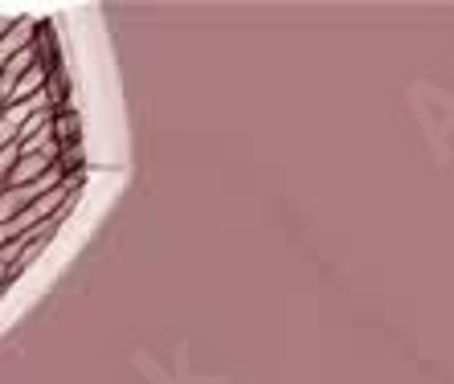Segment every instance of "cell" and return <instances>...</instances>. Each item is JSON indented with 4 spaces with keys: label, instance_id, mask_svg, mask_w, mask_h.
Wrapping results in <instances>:
<instances>
[{
    "label": "cell",
    "instance_id": "obj_1",
    "mask_svg": "<svg viewBox=\"0 0 454 384\" xmlns=\"http://www.w3.org/2000/svg\"><path fill=\"white\" fill-rule=\"evenodd\" d=\"M17 156H21V151H17V143L0 148V184L9 180V172H12V164H17Z\"/></svg>",
    "mask_w": 454,
    "mask_h": 384
},
{
    "label": "cell",
    "instance_id": "obj_2",
    "mask_svg": "<svg viewBox=\"0 0 454 384\" xmlns=\"http://www.w3.org/2000/svg\"><path fill=\"white\" fill-rule=\"evenodd\" d=\"M9 282H12V274H9V266H0V295L9 290Z\"/></svg>",
    "mask_w": 454,
    "mask_h": 384
},
{
    "label": "cell",
    "instance_id": "obj_3",
    "mask_svg": "<svg viewBox=\"0 0 454 384\" xmlns=\"http://www.w3.org/2000/svg\"><path fill=\"white\" fill-rule=\"evenodd\" d=\"M9 237H17V234H12L9 225H0V246H4V242H9Z\"/></svg>",
    "mask_w": 454,
    "mask_h": 384
},
{
    "label": "cell",
    "instance_id": "obj_4",
    "mask_svg": "<svg viewBox=\"0 0 454 384\" xmlns=\"http://www.w3.org/2000/svg\"><path fill=\"white\" fill-rule=\"evenodd\" d=\"M9 25H12V17H0V37L9 33Z\"/></svg>",
    "mask_w": 454,
    "mask_h": 384
}]
</instances>
